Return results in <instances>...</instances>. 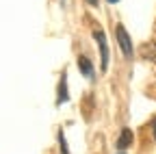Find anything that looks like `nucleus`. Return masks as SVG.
I'll return each instance as SVG.
<instances>
[{
  "instance_id": "nucleus-1",
  "label": "nucleus",
  "mask_w": 156,
  "mask_h": 154,
  "mask_svg": "<svg viewBox=\"0 0 156 154\" xmlns=\"http://www.w3.org/2000/svg\"><path fill=\"white\" fill-rule=\"evenodd\" d=\"M115 37H117V44H119L122 52H124L126 56H132V41H130V35H128V30L124 28V24H117Z\"/></svg>"
},
{
  "instance_id": "nucleus-2",
  "label": "nucleus",
  "mask_w": 156,
  "mask_h": 154,
  "mask_svg": "<svg viewBox=\"0 0 156 154\" xmlns=\"http://www.w3.org/2000/svg\"><path fill=\"white\" fill-rule=\"evenodd\" d=\"M93 37L98 41V48H100V54H102V72H106L108 67V46H106V35L102 30H93Z\"/></svg>"
},
{
  "instance_id": "nucleus-3",
  "label": "nucleus",
  "mask_w": 156,
  "mask_h": 154,
  "mask_svg": "<svg viewBox=\"0 0 156 154\" xmlns=\"http://www.w3.org/2000/svg\"><path fill=\"white\" fill-rule=\"evenodd\" d=\"M141 56H143L145 61H154L156 63V41H147L141 48Z\"/></svg>"
},
{
  "instance_id": "nucleus-4",
  "label": "nucleus",
  "mask_w": 156,
  "mask_h": 154,
  "mask_svg": "<svg viewBox=\"0 0 156 154\" xmlns=\"http://www.w3.org/2000/svg\"><path fill=\"white\" fill-rule=\"evenodd\" d=\"M78 70H80L87 78H93V65L87 56H78Z\"/></svg>"
},
{
  "instance_id": "nucleus-5",
  "label": "nucleus",
  "mask_w": 156,
  "mask_h": 154,
  "mask_svg": "<svg viewBox=\"0 0 156 154\" xmlns=\"http://www.w3.org/2000/svg\"><path fill=\"white\" fill-rule=\"evenodd\" d=\"M130 143H132V130H130V128H124L122 134H119V139H117V148H119V150H126Z\"/></svg>"
},
{
  "instance_id": "nucleus-6",
  "label": "nucleus",
  "mask_w": 156,
  "mask_h": 154,
  "mask_svg": "<svg viewBox=\"0 0 156 154\" xmlns=\"http://www.w3.org/2000/svg\"><path fill=\"white\" fill-rule=\"evenodd\" d=\"M65 78H67V76L63 74V76H61V83H58V98H56L58 104H63V102L67 100V81H65Z\"/></svg>"
},
{
  "instance_id": "nucleus-7",
  "label": "nucleus",
  "mask_w": 156,
  "mask_h": 154,
  "mask_svg": "<svg viewBox=\"0 0 156 154\" xmlns=\"http://www.w3.org/2000/svg\"><path fill=\"white\" fill-rule=\"evenodd\" d=\"M58 141H61V152H63V154H67L69 150H67V143H65V137H63V132H58Z\"/></svg>"
},
{
  "instance_id": "nucleus-8",
  "label": "nucleus",
  "mask_w": 156,
  "mask_h": 154,
  "mask_svg": "<svg viewBox=\"0 0 156 154\" xmlns=\"http://www.w3.org/2000/svg\"><path fill=\"white\" fill-rule=\"evenodd\" d=\"M87 2H89V5H93V7H95V5H98V0H87Z\"/></svg>"
},
{
  "instance_id": "nucleus-9",
  "label": "nucleus",
  "mask_w": 156,
  "mask_h": 154,
  "mask_svg": "<svg viewBox=\"0 0 156 154\" xmlns=\"http://www.w3.org/2000/svg\"><path fill=\"white\" fill-rule=\"evenodd\" d=\"M154 137H156V120H154Z\"/></svg>"
},
{
  "instance_id": "nucleus-10",
  "label": "nucleus",
  "mask_w": 156,
  "mask_h": 154,
  "mask_svg": "<svg viewBox=\"0 0 156 154\" xmlns=\"http://www.w3.org/2000/svg\"><path fill=\"white\" fill-rule=\"evenodd\" d=\"M108 2H111V5H115V2H119V0H108Z\"/></svg>"
},
{
  "instance_id": "nucleus-11",
  "label": "nucleus",
  "mask_w": 156,
  "mask_h": 154,
  "mask_svg": "<svg viewBox=\"0 0 156 154\" xmlns=\"http://www.w3.org/2000/svg\"><path fill=\"white\" fill-rule=\"evenodd\" d=\"M119 154H122V152H119Z\"/></svg>"
}]
</instances>
